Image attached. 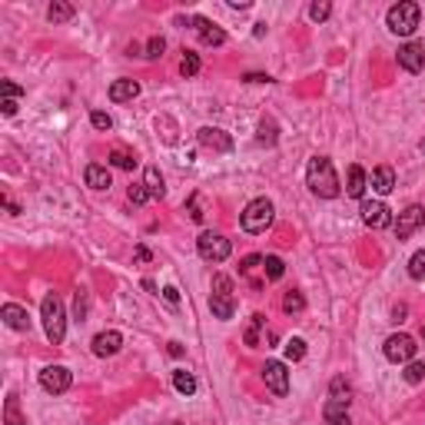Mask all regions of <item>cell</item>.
<instances>
[{"instance_id":"9c48e42d","label":"cell","mask_w":425,"mask_h":425,"mask_svg":"<svg viewBox=\"0 0 425 425\" xmlns=\"http://www.w3.org/2000/svg\"><path fill=\"white\" fill-rule=\"evenodd\" d=\"M262 382H266V389L273 395H289V369L286 362H279V359H269V362L262 365Z\"/></svg>"},{"instance_id":"836d02e7","label":"cell","mask_w":425,"mask_h":425,"mask_svg":"<svg viewBox=\"0 0 425 425\" xmlns=\"http://www.w3.org/2000/svg\"><path fill=\"white\" fill-rule=\"evenodd\" d=\"M262 326H266V319L256 312V316H253V322H249V329H246V335H243L246 346H259V329H262Z\"/></svg>"},{"instance_id":"c3c4849f","label":"cell","mask_w":425,"mask_h":425,"mask_svg":"<svg viewBox=\"0 0 425 425\" xmlns=\"http://www.w3.org/2000/svg\"><path fill=\"white\" fill-rule=\"evenodd\" d=\"M229 7H233V10H246L249 3H246V0H229Z\"/></svg>"},{"instance_id":"5b68a950","label":"cell","mask_w":425,"mask_h":425,"mask_svg":"<svg viewBox=\"0 0 425 425\" xmlns=\"http://www.w3.org/2000/svg\"><path fill=\"white\" fill-rule=\"evenodd\" d=\"M212 292H210V309L216 319H233V312H236V296H233V279H229L226 273H216L212 276Z\"/></svg>"},{"instance_id":"d590c367","label":"cell","mask_w":425,"mask_h":425,"mask_svg":"<svg viewBox=\"0 0 425 425\" xmlns=\"http://www.w3.org/2000/svg\"><path fill=\"white\" fill-rule=\"evenodd\" d=\"M329 14H333V3H326V0H316V3H309V17H312L316 24L329 20Z\"/></svg>"},{"instance_id":"d4e9b609","label":"cell","mask_w":425,"mask_h":425,"mask_svg":"<svg viewBox=\"0 0 425 425\" xmlns=\"http://www.w3.org/2000/svg\"><path fill=\"white\" fill-rule=\"evenodd\" d=\"M70 17H74V7H70V3H63V0H57V3H50V7H47V20H50V24H67Z\"/></svg>"},{"instance_id":"f6af8a7d","label":"cell","mask_w":425,"mask_h":425,"mask_svg":"<svg viewBox=\"0 0 425 425\" xmlns=\"http://www.w3.org/2000/svg\"><path fill=\"white\" fill-rule=\"evenodd\" d=\"M243 80L246 83H273V76H266V74H246Z\"/></svg>"},{"instance_id":"ee69618b","label":"cell","mask_w":425,"mask_h":425,"mask_svg":"<svg viewBox=\"0 0 425 425\" xmlns=\"http://www.w3.org/2000/svg\"><path fill=\"white\" fill-rule=\"evenodd\" d=\"M163 299H167L169 306H176V303H180V289H176V286H167V289H163Z\"/></svg>"},{"instance_id":"484cf974","label":"cell","mask_w":425,"mask_h":425,"mask_svg":"<svg viewBox=\"0 0 425 425\" xmlns=\"http://www.w3.org/2000/svg\"><path fill=\"white\" fill-rule=\"evenodd\" d=\"M3 422L7 425H27L24 419H20V402H17L14 392L7 395V402H3Z\"/></svg>"},{"instance_id":"ba28073f","label":"cell","mask_w":425,"mask_h":425,"mask_svg":"<svg viewBox=\"0 0 425 425\" xmlns=\"http://www.w3.org/2000/svg\"><path fill=\"white\" fill-rule=\"evenodd\" d=\"M70 385H74V372L67 365H47L40 372V389L50 395H63Z\"/></svg>"},{"instance_id":"8992f818","label":"cell","mask_w":425,"mask_h":425,"mask_svg":"<svg viewBox=\"0 0 425 425\" xmlns=\"http://www.w3.org/2000/svg\"><path fill=\"white\" fill-rule=\"evenodd\" d=\"M197 249H199V256L206 259V262H226L229 253H233V246H229L226 236H223V233H212V229L199 233Z\"/></svg>"},{"instance_id":"74e56055","label":"cell","mask_w":425,"mask_h":425,"mask_svg":"<svg viewBox=\"0 0 425 425\" xmlns=\"http://www.w3.org/2000/svg\"><path fill=\"white\" fill-rule=\"evenodd\" d=\"M90 123L97 126V130H113V117H110V113H103V110H93Z\"/></svg>"},{"instance_id":"9a60e30c","label":"cell","mask_w":425,"mask_h":425,"mask_svg":"<svg viewBox=\"0 0 425 425\" xmlns=\"http://www.w3.org/2000/svg\"><path fill=\"white\" fill-rule=\"evenodd\" d=\"M120 349H123V335L117 329H106V333L93 335V356L106 359V356H117Z\"/></svg>"},{"instance_id":"83f0119b","label":"cell","mask_w":425,"mask_h":425,"mask_svg":"<svg viewBox=\"0 0 425 425\" xmlns=\"http://www.w3.org/2000/svg\"><path fill=\"white\" fill-rule=\"evenodd\" d=\"M199 67H203L199 53L186 50V53H183V60H180V74H183V76H197V74H199Z\"/></svg>"},{"instance_id":"2e32d148","label":"cell","mask_w":425,"mask_h":425,"mask_svg":"<svg viewBox=\"0 0 425 425\" xmlns=\"http://www.w3.org/2000/svg\"><path fill=\"white\" fill-rule=\"evenodd\" d=\"M0 316H3V322H7L10 329H17V333H31V316H27L24 306L7 303L3 309H0Z\"/></svg>"},{"instance_id":"7dc6e473","label":"cell","mask_w":425,"mask_h":425,"mask_svg":"<svg viewBox=\"0 0 425 425\" xmlns=\"http://www.w3.org/2000/svg\"><path fill=\"white\" fill-rule=\"evenodd\" d=\"M133 256H137L140 262H150V249H147V246H137V253H133Z\"/></svg>"},{"instance_id":"4316f807","label":"cell","mask_w":425,"mask_h":425,"mask_svg":"<svg viewBox=\"0 0 425 425\" xmlns=\"http://www.w3.org/2000/svg\"><path fill=\"white\" fill-rule=\"evenodd\" d=\"M283 273H286V262L279 256H266V262H262V276L269 279V283H276V279H283Z\"/></svg>"},{"instance_id":"bcb514c9","label":"cell","mask_w":425,"mask_h":425,"mask_svg":"<svg viewBox=\"0 0 425 425\" xmlns=\"http://www.w3.org/2000/svg\"><path fill=\"white\" fill-rule=\"evenodd\" d=\"M0 110H3V117H14V113H17V100H3V103H0Z\"/></svg>"},{"instance_id":"f35d334b","label":"cell","mask_w":425,"mask_h":425,"mask_svg":"<svg viewBox=\"0 0 425 425\" xmlns=\"http://www.w3.org/2000/svg\"><path fill=\"white\" fill-rule=\"evenodd\" d=\"M163 50H167V40H163V37H150V44H147V57L156 60V57H163Z\"/></svg>"},{"instance_id":"30bf717a","label":"cell","mask_w":425,"mask_h":425,"mask_svg":"<svg viewBox=\"0 0 425 425\" xmlns=\"http://www.w3.org/2000/svg\"><path fill=\"white\" fill-rule=\"evenodd\" d=\"M422 223H425V210L412 203V206H406V210L399 212V219L392 223V226H395V236H399V240H409V236L419 226H422Z\"/></svg>"},{"instance_id":"7bdbcfd3","label":"cell","mask_w":425,"mask_h":425,"mask_svg":"<svg viewBox=\"0 0 425 425\" xmlns=\"http://www.w3.org/2000/svg\"><path fill=\"white\" fill-rule=\"evenodd\" d=\"M74 309H76V319L83 322V316H87V292H76V303H74Z\"/></svg>"},{"instance_id":"d6986e66","label":"cell","mask_w":425,"mask_h":425,"mask_svg":"<svg viewBox=\"0 0 425 425\" xmlns=\"http://www.w3.org/2000/svg\"><path fill=\"white\" fill-rule=\"evenodd\" d=\"M369 186H372L379 197L392 193V190H395V169L392 167H376V169H372V176H369Z\"/></svg>"},{"instance_id":"4fadbf2b","label":"cell","mask_w":425,"mask_h":425,"mask_svg":"<svg viewBox=\"0 0 425 425\" xmlns=\"http://www.w3.org/2000/svg\"><path fill=\"white\" fill-rule=\"evenodd\" d=\"M399 67H402V70H409V74H422V67H425V50H422V44L409 40V44L399 47Z\"/></svg>"},{"instance_id":"4dcf8cb0","label":"cell","mask_w":425,"mask_h":425,"mask_svg":"<svg viewBox=\"0 0 425 425\" xmlns=\"http://www.w3.org/2000/svg\"><path fill=\"white\" fill-rule=\"evenodd\" d=\"M409 276L415 279V283H422V279H425V249L412 253V259H409Z\"/></svg>"},{"instance_id":"681fc988","label":"cell","mask_w":425,"mask_h":425,"mask_svg":"<svg viewBox=\"0 0 425 425\" xmlns=\"http://www.w3.org/2000/svg\"><path fill=\"white\" fill-rule=\"evenodd\" d=\"M169 356H183V346H180V342H169Z\"/></svg>"},{"instance_id":"7c38bea8","label":"cell","mask_w":425,"mask_h":425,"mask_svg":"<svg viewBox=\"0 0 425 425\" xmlns=\"http://www.w3.org/2000/svg\"><path fill=\"white\" fill-rule=\"evenodd\" d=\"M199 147H206V150H216V153H229L233 150V137H229L226 130H219V126H203L197 133Z\"/></svg>"},{"instance_id":"8d00e7d4","label":"cell","mask_w":425,"mask_h":425,"mask_svg":"<svg viewBox=\"0 0 425 425\" xmlns=\"http://www.w3.org/2000/svg\"><path fill=\"white\" fill-rule=\"evenodd\" d=\"M259 143H266V147H273L276 143V123L273 120L259 123Z\"/></svg>"},{"instance_id":"603a6c76","label":"cell","mask_w":425,"mask_h":425,"mask_svg":"<svg viewBox=\"0 0 425 425\" xmlns=\"http://www.w3.org/2000/svg\"><path fill=\"white\" fill-rule=\"evenodd\" d=\"M329 399H333V402H342V406L352 402V385L346 382V376H335V379L329 382Z\"/></svg>"},{"instance_id":"b9f144b4","label":"cell","mask_w":425,"mask_h":425,"mask_svg":"<svg viewBox=\"0 0 425 425\" xmlns=\"http://www.w3.org/2000/svg\"><path fill=\"white\" fill-rule=\"evenodd\" d=\"M126 197H130V203H133V206H143V203L150 199V193H147V186L140 183V186H130V193H126Z\"/></svg>"},{"instance_id":"44dd1931","label":"cell","mask_w":425,"mask_h":425,"mask_svg":"<svg viewBox=\"0 0 425 425\" xmlns=\"http://www.w3.org/2000/svg\"><path fill=\"white\" fill-rule=\"evenodd\" d=\"M322 415H326V425H352L349 422V406H342V402H333V399H326V406H322Z\"/></svg>"},{"instance_id":"277c9868","label":"cell","mask_w":425,"mask_h":425,"mask_svg":"<svg viewBox=\"0 0 425 425\" xmlns=\"http://www.w3.org/2000/svg\"><path fill=\"white\" fill-rule=\"evenodd\" d=\"M273 219H276V206H273V199H266V197L249 199V203H246V210H243V216H240L243 229L246 233H253V236L266 233V229L273 226Z\"/></svg>"},{"instance_id":"1f68e13d","label":"cell","mask_w":425,"mask_h":425,"mask_svg":"<svg viewBox=\"0 0 425 425\" xmlns=\"http://www.w3.org/2000/svg\"><path fill=\"white\" fill-rule=\"evenodd\" d=\"M110 163L117 169H137V156H133V153H123V150H113L110 153Z\"/></svg>"},{"instance_id":"f546056e","label":"cell","mask_w":425,"mask_h":425,"mask_svg":"<svg viewBox=\"0 0 425 425\" xmlns=\"http://www.w3.org/2000/svg\"><path fill=\"white\" fill-rule=\"evenodd\" d=\"M402 379L409 382V385H419V382L425 379V362H406V372H402Z\"/></svg>"},{"instance_id":"d6a6232c","label":"cell","mask_w":425,"mask_h":425,"mask_svg":"<svg viewBox=\"0 0 425 425\" xmlns=\"http://www.w3.org/2000/svg\"><path fill=\"white\" fill-rule=\"evenodd\" d=\"M283 309H286L289 316H296V312H303L306 309V299H303V292H286V299H283Z\"/></svg>"},{"instance_id":"3957f363","label":"cell","mask_w":425,"mask_h":425,"mask_svg":"<svg viewBox=\"0 0 425 425\" xmlns=\"http://www.w3.org/2000/svg\"><path fill=\"white\" fill-rule=\"evenodd\" d=\"M419 20H422V10H419V3H412V0H402V3L389 7V14H385V27H389L395 37H412V33L419 31Z\"/></svg>"},{"instance_id":"f1b7e54d","label":"cell","mask_w":425,"mask_h":425,"mask_svg":"<svg viewBox=\"0 0 425 425\" xmlns=\"http://www.w3.org/2000/svg\"><path fill=\"white\" fill-rule=\"evenodd\" d=\"M283 352H286L289 362H299V359L306 356V339H299V335H296V339H289L286 346H283Z\"/></svg>"},{"instance_id":"7a4b0ae2","label":"cell","mask_w":425,"mask_h":425,"mask_svg":"<svg viewBox=\"0 0 425 425\" xmlns=\"http://www.w3.org/2000/svg\"><path fill=\"white\" fill-rule=\"evenodd\" d=\"M40 319H44V333L53 346H60L67 335V312H63V299L57 292H47L40 303Z\"/></svg>"},{"instance_id":"7402d4cb","label":"cell","mask_w":425,"mask_h":425,"mask_svg":"<svg viewBox=\"0 0 425 425\" xmlns=\"http://www.w3.org/2000/svg\"><path fill=\"white\" fill-rule=\"evenodd\" d=\"M143 186H147V193H150V199H160L167 190H163V173L156 167H147L143 169Z\"/></svg>"},{"instance_id":"ffe728a7","label":"cell","mask_w":425,"mask_h":425,"mask_svg":"<svg viewBox=\"0 0 425 425\" xmlns=\"http://www.w3.org/2000/svg\"><path fill=\"white\" fill-rule=\"evenodd\" d=\"M83 180H87V186H90V190H110V186H113V180H110V169L100 167V163H90V167L83 169Z\"/></svg>"},{"instance_id":"6da1fadb","label":"cell","mask_w":425,"mask_h":425,"mask_svg":"<svg viewBox=\"0 0 425 425\" xmlns=\"http://www.w3.org/2000/svg\"><path fill=\"white\" fill-rule=\"evenodd\" d=\"M306 186H309V193L319 199H335L342 193V183L335 176L329 156H312V160H309V167H306Z\"/></svg>"},{"instance_id":"f907efd6","label":"cell","mask_w":425,"mask_h":425,"mask_svg":"<svg viewBox=\"0 0 425 425\" xmlns=\"http://www.w3.org/2000/svg\"><path fill=\"white\" fill-rule=\"evenodd\" d=\"M422 339H425V329H422Z\"/></svg>"},{"instance_id":"ab89813d","label":"cell","mask_w":425,"mask_h":425,"mask_svg":"<svg viewBox=\"0 0 425 425\" xmlns=\"http://www.w3.org/2000/svg\"><path fill=\"white\" fill-rule=\"evenodd\" d=\"M186 212H190V219L203 223V216H206V212H203V206H199V193H193V197H190V203H186Z\"/></svg>"},{"instance_id":"e0dca14e","label":"cell","mask_w":425,"mask_h":425,"mask_svg":"<svg viewBox=\"0 0 425 425\" xmlns=\"http://www.w3.org/2000/svg\"><path fill=\"white\" fill-rule=\"evenodd\" d=\"M365 190H369V173H365L359 163H352V167H349V176H346V197L362 199Z\"/></svg>"},{"instance_id":"ac0fdd59","label":"cell","mask_w":425,"mask_h":425,"mask_svg":"<svg viewBox=\"0 0 425 425\" xmlns=\"http://www.w3.org/2000/svg\"><path fill=\"white\" fill-rule=\"evenodd\" d=\"M137 97H140L137 80H126V76H123V80H113V83H110V100H113V103H130V100H137Z\"/></svg>"},{"instance_id":"8fae6325","label":"cell","mask_w":425,"mask_h":425,"mask_svg":"<svg viewBox=\"0 0 425 425\" xmlns=\"http://www.w3.org/2000/svg\"><path fill=\"white\" fill-rule=\"evenodd\" d=\"M359 212H362V223L369 229H385L392 223V212H389V206H385L382 199H365Z\"/></svg>"},{"instance_id":"52a82bcc","label":"cell","mask_w":425,"mask_h":425,"mask_svg":"<svg viewBox=\"0 0 425 425\" xmlns=\"http://www.w3.org/2000/svg\"><path fill=\"white\" fill-rule=\"evenodd\" d=\"M382 352H385V359L389 362H412L415 359V352H419V346H415V339L406 333H395L385 339V346H382Z\"/></svg>"},{"instance_id":"5bb4252c","label":"cell","mask_w":425,"mask_h":425,"mask_svg":"<svg viewBox=\"0 0 425 425\" xmlns=\"http://www.w3.org/2000/svg\"><path fill=\"white\" fill-rule=\"evenodd\" d=\"M190 24L197 27L199 40H203L206 47H223V44H226V31H223L219 24H212V20H206V17H193Z\"/></svg>"},{"instance_id":"816d5d0a","label":"cell","mask_w":425,"mask_h":425,"mask_svg":"<svg viewBox=\"0 0 425 425\" xmlns=\"http://www.w3.org/2000/svg\"><path fill=\"white\" fill-rule=\"evenodd\" d=\"M173 425H180V422H173Z\"/></svg>"},{"instance_id":"e575fe53","label":"cell","mask_w":425,"mask_h":425,"mask_svg":"<svg viewBox=\"0 0 425 425\" xmlns=\"http://www.w3.org/2000/svg\"><path fill=\"white\" fill-rule=\"evenodd\" d=\"M262 262H266L262 256H246L243 262H240V276H246V279H253V276H256L259 269H262Z\"/></svg>"},{"instance_id":"cb8c5ba5","label":"cell","mask_w":425,"mask_h":425,"mask_svg":"<svg viewBox=\"0 0 425 425\" xmlns=\"http://www.w3.org/2000/svg\"><path fill=\"white\" fill-rule=\"evenodd\" d=\"M173 389H176L180 395H193V392H197V379H193V372L176 369V372H173Z\"/></svg>"},{"instance_id":"60d3db41","label":"cell","mask_w":425,"mask_h":425,"mask_svg":"<svg viewBox=\"0 0 425 425\" xmlns=\"http://www.w3.org/2000/svg\"><path fill=\"white\" fill-rule=\"evenodd\" d=\"M0 93H3V100H17V97L24 93V87L14 83V80H3V83H0Z\"/></svg>"}]
</instances>
